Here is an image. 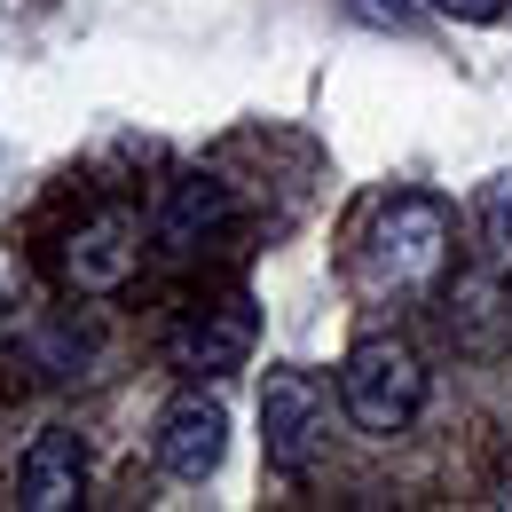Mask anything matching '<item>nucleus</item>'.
Segmentation results:
<instances>
[{
    "instance_id": "39448f33",
    "label": "nucleus",
    "mask_w": 512,
    "mask_h": 512,
    "mask_svg": "<svg viewBox=\"0 0 512 512\" xmlns=\"http://www.w3.org/2000/svg\"><path fill=\"white\" fill-rule=\"evenodd\" d=\"M260 339V316L245 292H229V300H213V308H197L174 339H166V363L182 371V379H229V371H245V355H253Z\"/></svg>"
},
{
    "instance_id": "1a4fd4ad",
    "label": "nucleus",
    "mask_w": 512,
    "mask_h": 512,
    "mask_svg": "<svg viewBox=\"0 0 512 512\" xmlns=\"http://www.w3.org/2000/svg\"><path fill=\"white\" fill-rule=\"evenodd\" d=\"M481 245H489V260L512 276V174H497V182L481 190Z\"/></svg>"
},
{
    "instance_id": "9b49d317",
    "label": "nucleus",
    "mask_w": 512,
    "mask_h": 512,
    "mask_svg": "<svg viewBox=\"0 0 512 512\" xmlns=\"http://www.w3.org/2000/svg\"><path fill=\"white\" fill-rule=\"evenodd\" d=\"M355 8H363L371 24H410V16L426 8V0H355Z\"/></svg>"
},
{
    "instance_id": "6e6552de",
    "label": "nucleus",
    "mask_w": 512,
    "mask_h": 512,
    "mask_svg": "<svg viewBox=\"0 0 512 512\" xmlns=\"http://www.w3.org/2000/svg\"><path fill=\"white\" fill-rule=\"evenodd\" d=\"M221 221H229V190L213 174H174L158 190V205H150V237H158V253H174V260H190Z\"/></svg>"
},
{
    "instance_id": "423d86ee",
    "label": "nucleus",
    "mask_w": 512,
    "mask_h": 512,
    "mask_svg": "<svg viewBox=\"0 0 512 512\" xmlns=\"http://www.w3.org/2000/svg\"><path fill=\"white\" fill-rule=\"evenodd\" d=\"M221 449H229V418H221L213 394L166 402V418H158V473L166 481H205L221 465Z\"/></svg>"
},
{
    "instance_id": "f8f14e48",
    "label": "nucleus",
    "mask_w": 512,
    "mask_h": 512,
    "mask_svg": "<svg viewBox=\"0 0 512 512\" xmlns=\"http://www.w3.org/2000/svg\"><path fill=\"white\" fill-rule=\"evenodd\" d=\"M497 505H512V481H505V497H497Z\"/></svg>"
},
{
    "instance_id": "7ed1b4c3",
    "label": "nucleus",
    "mask_w": 512,
    "mask_h": 512,
    "mask_svg": "<svg viewBox=\"0 0 512 512\" xmlns=\"http://www.w3.org/2000/svg\"><path fill=\"white\" fill-rule=\"evenodd\" d=\"M56 276H64V292L79 300H119L134 276H142V213L134 205H95V213H79V229L64 237V253H56Z\"/></svg>"
},
{
    "instance_id": "f257e3e1",
    "label": "nucleus",
    "mask_w": 512,
    "mask_h": 512,
    "mask_svg": "<svg viewBox=\"0 0 512 512\" xmlns=\"http://www.w3.org/2000/svg\"><path fill=\"white\" fill-rule=\"evenodd\" d=\"M457 260V213L434 190H394L371 205L363 237H355V284L363 300H418L434 292Z\"/></svg>"
},
{
    "instance_id": "9d476101",
    "label": "nucleus",
    "mask_w": 512,
    "mask_h": 512,
    "mask_svg": "<svg viewBox=\"0 0 512 512\" xmlns=\"http://www.w3.org/2000/svg\"><path fill=\"white\" fill-rule=\"evenodd\" d=\"M434 8H442V16H457V24H497L512 0H434Z\"/></svg>"
},
{
    "instance_id": "20e7f679",
    "label": "nucleus",
    "mask_w": 512,
    "mask_h": 512,
    "mask_svg": "<svg viewBox=\"0 0 512 512\" xmlns=\"http://www.w3.org/2000/svg\"><path fill=\"white\" fill-rule=\"evenodd\" d=\"M323 426H331V394H323L316 371H268L260 386V442H268V465L276 473H308L323 449Z\"/></svg>"
},
{
    "instance_id": "0eeeda50",
    "label": "nucleus",
    "mask_w": 512,
    "mask_h": 512,
    "mask_svg": "<svg viewBox=\"0 0 512 512\" xmlns=\"http://www.w3.org/2000/svg\"><path fill=\"white\" fill-rule=\"evenodd\" d=\"M87 497V449L71 426H40L24 465H16V505L24 512H71Z\"/></svg>"
},
{
    "instance_id": "f03ea898",
    "label": "nucleus",
    "mask_w": 512,
    "mask_h": 512,
    "mask_svg": "<svg viewBox=\"0 0 512 512\" xmlns=\"http://www.w3.org/2000/svg\"><path fill=\"white\" fill-rule=\"evenodd\" d=\"M418 402H426V363H418V347L410 339H355L347 347V363H339V410H347V426L355 434H402L410 418H418Z\"/></svg>"
}]
</instances>
